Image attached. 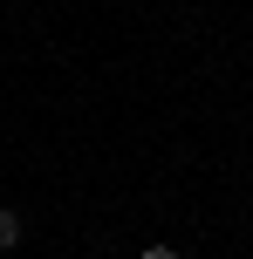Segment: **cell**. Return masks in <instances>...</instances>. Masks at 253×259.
<instances>
[{"label":"cell","instance_id":"1","mask_svg":"<svg viewBox=\"0 0 253 259\" xmlns=\"http://www.w3.org/2000/svg\"><path fill=\"white\" fill-rule=\"evenodd\" d=\"M7 246H21V211L0 205V252H7Z\"/></svg>","mask_w":253,"mask_h":259},{"label":"cell","instance_id":"2","mask_svg":"<svg viewBox=\"0 0 253 259\" xmlns=\"http://www.w3.org/2000/svg\"><path fill=\"white\" fill-rule=\"evenodd\" d=\"M137 259H178V246H144Z\"/></svg>","mask_w":253,"mask_h":259}]
</instances>
